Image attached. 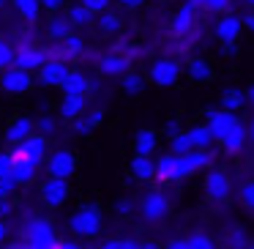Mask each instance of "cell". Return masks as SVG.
I'll use <instances>...</instances> for the list:
<instances>
[{"instance_id":"cell-1","label":"cell","mask_w":254,"mask_h":249,"mask_svg":"<svg viewBox=\"0 0 254 249\" xmlns=\"http://www.w3.org/2000/svg\"><path fill=\"white\" fill-rule=\"evenodd\" d=\"M104 227V211L99 203H82L68 216V230L79 238H96Z\"/></svg>"},{"instance_id":"cell-2","label":"cell","mask_w":254,"mask_h":249,"mask_svg":"<svg viewBox=\"0 0 254 249\" xmlns=\"http://www.w3.org/2000/svg\"><path fill=\"white\" fill-rule=\"evenodd\" d=\"M22 241L30 244L36 249H58L61 247V238L55 233V225H52L47 216H33L22 225Z\"/></svg>"},{"instance_id":"cell-3","label":"cell","mask_w":254,"mask_h":249,"mask_svg":"<svg viewBox=\"0 0 254 249\" xmlns=\"http://www.w3.org/2000/svg\"><path fill=\"white\" fill-rule=\"evenodd\" d=\"M170 211H172V203L164 189H148L139 200V216H142L145 225H161L170 216Z\"/></svg>"},{"instance_id":"cell-4","label":"cell","mask_w":254,"mask_h":249,"mask_svg":"<svg viewBox=\"0 0 254 249\" xmlns=\"http://www.w3.org/2000/svg\"><path fill=\"white\" fill-rule=\"evenodd\" d=\"M181 74H183L181 61H175V58H170V55H161L150 63L148 83H153L156 88H175V85L181 83Z\"/></svg>"},{"instance_id":"cell-5","label":"cell","mask_w":254,"mask_h":249,"mask_svg":"<svg viewBox=\"0 0 254 249\" xmlns=\"http://www.w3.org/2000/svg\"><path fill=\"white\" fill-rule=\"evenodd\" d=\"M77 154H74L71 148H66V145H61V148H55L50 156H47L44 162V170H47V178H61V181H68V178H74V172H77Z\"/></svg>"},{"instance_id":"cell-6","label":"cell","mask_w":254,"mask_h":249,"mask_svg":"<svg viewBox=\"0 0 254 249\" xmlns=\"http://www.w3.org/2000/svg\"><path fill=\"white\" fill-rule=\"evenodd\" d=\"M202 189H205V197H208L210 203H227V200H230V192H232V181L224 170L210 167V170L205 172Z\"/></svg>"},{"instance_id":"cell-7","label":"cell","mask_w":254,"mask_h":249,"mask_svg":"<svg viewBox=\"0 0 254 249\" xmlns=\"http://www.w3.org/2000/svg\"><path fill=\"white\" fill-rule=\"evenodd\" d=\"M33 83H36L33 74L25 72V69H17V66H11L8 72L0 74V90L8 96H25L33 88Z\"/></svg>"},{"instance_id":"cell-8","label":"cell","mask_w":254,"mask_h":249,"mask_svg":"<svg viewBox=\"0 0 254 249\" xmlns=\"http://www.w3.org/2000/svg\"><path fill=\"white\" fill-rule=\"evenodd\" d=\"M50 61H52L50 52H47L44 47H39V44L17 47V69H25V72H30V74H39Z\"/></svg>"},{"instance_id":"cell-9","label":"cell","mask_w":254,"mask_h":249,"mask_svg":"<svg viewBox=\"0 0 254 249\" xmlns=\"http://www.w3.org/2000/svg\"><path fill=\"white\" fill-rule=\"evenodd\" d=\"M241 33H243V17H238V14H224V17H219V22H216V28H213V36L219 39V44L224 47V50L235 47L238 39H241Z\"/></svg>"},{"instance_id":"cell-10","label":"cell","mask_w":254,"mask_h":249,"mask_svg":"<svg viewBox=\"0 0 254 249\" xmlns=\"http://www.w3.org/2000/svg\"><path fill=\"white\" fill-rule=\"evenodd\" d=\"M205 123L210 126L216 143H221V140H224L227 134L241 123V118H238V112H230V110H224V107H219V110H208V112H205Z\"/></svg>"},{"instance_id":"cell-11","label":"cell","mask_w":254,"mask_h":249,"mask_svg":"<svg viewBox=\"0 0 254 249\" xmlns=\"http://www.w3.org/2000/svg\"><path fill=\"white\" fill-rule=\"evenodd\" d=\"M156 178L161 183H178L183 178H189L186 167H183V156H175V154H161L156 159Z\"/></svg>"},{"instance_id":"cell-12","label":"cell","mask_w":254,"mask_h":249,"mask_svg":"<svg viewBox=\"0 0 254 249\" xmlns=\"http://www.w3.org/2000/svg\"><path fill=\"white\" fill-rule=\"evenodd\" d=\"M33 134H36V121H33V118H30V115H17V118L8 121L3 140H6V145L19 148V145H22L28 137H33Z\"/></svg>"},{"instance_id":"cell-13","label":"cell","mask_w":254,"mask_h":249,"mask_svg":"<svg viewBox=\"0 0 254 249\" xmlns=\"http://www.w3.org/2000/svg\"><path fill=\"white\" fill-rule=\"evenodd\" d=\"M99 72L110 80H123L131 72V58L126 52H107L99 58Z\"/></svg>"},{"instance_id":"cell-14","label":"cell","mask_w":254,"mask_h":249,"mask_svg":"<svg viewBox=\"0 0 254 249\" xmlns=\"http://www.w3.org/2000/svg\"><path fill=\"white\" fill-rule=\"evenodd\" d=\"M19 156H25L28 162H33L36 167H41L47 162V156H50V137H44V134L36 132L33 137H28L19 148H14Z\"/></svg>"},{"instance_id":"cell-15","label":"cell","mask_w":254,"mask_h":249,"mask_svg":"<svg viewBox=\"0 0 254 249\" xmlns=\"http://www.w3.org/2000/svg\"><path fill=\"white\" fill-rule=\"evenodd\" d=\"M39 192H41V203H44L47 208H61V205L68 200L71 189H68V181H61V178H47V181L39 186Z\"/></svg>"},{"instance_id":"cell-16","label":"cell","mask_w":254,"mask_h":249,"mask_svg":"<svg viewBox=\"0 0 254 249\" xmlns=\"http://www.w3.org/2000/svg\"><path fill=\"white\" fill-rule=\"evenodd\" d=\"M186 77L197 85H208L216 80V66L205 55H194L186 61Z\"/></svg>"},{"instance_id":"cell-17","label":"cell","mask_w":254,"mask_h":249,"mask_svg":"<svg viewBox=\"0 0 254 249\" xmlns=\"http://www.w3.org/2000/svg\"><path fill=\"white\" fill-rule=\"evenodd\" d=\"M68 72H71V69H68L66 61H55V58H52V61L36 74V83L44 85V88H61V85L66 83Z\"/></svg>"},{"instance_id":"cell-18","label":"cell","mask_w":254,"mask_h":249,"mask_svg":"<svg viewBox=\"0 0 254 249\" xmlns=\"http://www.w3.org/2000/svg\"><path fill=\"white\" fill-rule=\"evenodd\" d=\"M88 110H90L88 96H63L61 104H58V115H61L63 121H68V123H74L77 118H82Z\"/></svg>"},{"instance_id":"cell-19","label":"cell","mask_w":254,"mask_h":249,"mask_svg":"<svg viewBox=\"0 0 254 249\" xmlns=\"http://www.w3.org/2000/svg\"><path fill=\"white\" fill-rule=\"evenodd\" d=\"M194 25H197V8H191L189 3H181V6L175 8V14H172V33L175 36H189L194 30Z\"/></svg>"},{"instance_id":"cell-20","label":"cell","mask_w":254,"mask_h":249,"mask_svg":"<svg viewBox=\"0 0 254 249\" xmlns=\"http://www.w3.org/2000/svg\"><path fill=\"white\" fill-rule=\"evenodd\" d=\"M61 90H63V96H88L93 90V80L85 72H79V69H71L66 83L61 85Z\"/></svg>"},{"instance_id":"cell-21","label":"cell","mask_w":254,"mask_h":249,"mask_svg":"<svg viewBox=\"0 0 254 249\" xmlns=\"http://www.w3.org/2000/svg\"><path fill=\"white\" fill-rule=\"evenodd\" d=\"M128 172H131V178L134 181H139V183H148V181H153L156 178V159L153 156H137L134 154L131 156V162H128Z\"/></svg>"},{"instance_id":"cell-22","label":"cell","mask_w":254,"mask_h":249,"mask_svg":"<svg viewBox=\"0 0 254 249\" xmlns=\"http://www.w3.org/2000/svg\"><path fill=\"white\" fill-rule=\"evenodd\" d=\"M104 118H107L104 110H99V107H96V110H88L82 118H77V121L71 123V132L77 134V137H88V134H93L96 129L104 123Z\"/></svg>"},{"instance_id":"cell-23","label":"cell","mask_w":254,"mask_h":249,"mask_svg":"<svg viewBox=\"0 0 254 249\" xmlns=\"http://www.w3.org/2000/svg\"><path fill=\"white\" fill-rule=\"evenodd\" d=\"M246 143H249V126L241 121V123H238V126L232 129L230 134H227L224 140H221L219 145L224 148V154H227V156H238L243 148H246Z\"/></svg>"},{"instance_id":"cell-24","label":"cell","mask_w":254,"mask_h":249,"mask_svg":"<svg viewBox=\"0 0 254 249\" xmlns=\"http://www.w3.org/2000/svg\"><path fill=\"white\" fill-rule=\"evenodd\" d=\"M159 148V132L156 129H137L134 134V154L137 156H153Z\"/></svg>"},{"instance_id":"cell-25","label":"cell","mask_w":254,"mask_h":249,"mask_svg":"<svg viewBox=\"0 0 254 249\" xmlns=\"http://www.w3.org/2000/svg\"><path fill=\"white\" fill-rule=\"evenodd\" d=\"M11 175H14V181H17L19 186H30V183L36 181V175H39V167L14 151V172Z\"/></svg>"},{"instance_id":"cell-26","label":"cell","mask_w":254,"mask_h":249,"mask_svg":"<svg viewBox=\"0 0 254 249\" xmlns=\"http://www.w3.org/2000/svg\"><path fill=\"white\" fill-rule=\"evenodd\" d=\"M74 33V25L66 14H52L50 22H47V39L50 41H63Z\"/></svg>"},{"instance_id":"cell-27","label":"cell","mask_w":254,"mask_h":249,"mask_svg":"<svg viewBox=\"0 0 254 249\" xmlns=\"http://www.w3.org/2000/svg\"><path fill=\"white\" fill-rule=\"evenodd\" d=\"M14 11L19 14V19L28 25H36L41 19V14H44V8H41V0H11Z\"/></svg>"},{"instance_id":"cell-28","label":"cell","mask_w":254,"mask_h":249,"mask_svg":"<svg viewBox=\"0 0 254 249\" xmlns=\"http://www.w3.org/2000/svg\"><path fill=\"white\" fill-rule=\"evenodd\" d=\"M186 134H189V140H191L194 151H210V145L216 143V137H213L208 123H194L191 129H186Z\"/></svg>"},{"instance_id":"cell-29","label":"cell","mask_w":254,"mask_h":249,"mask_svg":"<svg viewBox=\"0 0 254 249\" xmlns=\"http://www.w3.org/2000/svg\"><path fill=\"white\" fill-rule=\"evenodd\" d=\"M96 28H99L104 36H121L123 17L115 11V8H110V11H104V14H99V17H96Z\"/></svg>"},{"instance_id":"cell-30","label":"cell","mask_w":254,"mask_h":249,"mask_svg":"<svg viewBox=\"0 0 254 249\" xmlns=\"http://www.w3.org/2000/svg\"><path fill=\"white\" fill-rule=\"evenodd\" d=\"M183 167H186L189 175L205 170V167H213V154L210 151H191V154L183 156Z\"/></svg>"},{"instance_id":"cell-31","label":"cell","mask_w":254,"mask_h":249,"mask_svg":"<svg viewBox=\"0 0 254 249\" xmlns=\"http://www.w3.org/2000/svg\"><path fill=\"white\" fill-rule=\"evenodd\" d=\"M246 101H249V93L243 88H224V90H221V107H224V110H230V112L243 110V107H246Z\"/></svg>"},{"instance_id":"cell-32","label":"cell","mask_w":254,"mask_h":249,"mask_svg":"<svg viewBox=\"0 0 254 249\" xmlns=\"http://www.w3.org/2000/svg\"><path fill=\"white\" fill-rule=\"evenodd\" d=\"M66 17L71 19L74 28H90V25H96V14L88 11L82 3H71V6L66 8Z\"/></svg>"},{"instance_id":"cell-33","label":"cell","mask_w":254,"mask_h":249,"mask_svg":"<svg viewBox=\"0 0 254 249\" xmlns=\"http://www.w3.org/2000/svg\"><path fill=\"white\" fill-rule=\"evenodd\" d=\"M148 88V77L139 72H128L126 77L121 80V90L126 96H142V90Z\"/></svg>"},{"instance_id":"cell-34","label":"cell","mask_w":254,"mask_h":249,"mask_svg":"<svg viewBox=\"0 0 254 249\" xmlns=\"http://www.w3.org/2000/svg\"><path fill=\"white\" fill-rule=\"evenodd\" d=\"M17 66V47H11L6 39H0V74Z\"/></svg>"},{"instance_id":"cell-35","label":"cell","mask_w":254,"mask_h":249,"mask_svg":"<svg viewBox=\"0 0 254 249\" xmlns=\"http://www.w3.org/2000/svg\"><path fill=\"white\" fill-rule=\"evenodd\" d=\"M224 244H227V249H246L252 241H249V233L243 230V227H235V230L227 233Z\"/></svg>"},{"instance_id":"cell-36","label":"cell","mask_w":254,"mask_h":249,"mask_svg":"<svg viewBox=\"0 0 254 249\" xmlns=\"http://www.w3.org/2000/svg\"><path fill=\"white\" fill-rule=\"evenodd\" d=\"M191 151H194V145H191V140H189V134H186V132L170 140V154H175V156H186V154H191Z\"/></svg>"},{"instance_id":"cell-37","label":"cell","mask_w":254,"mask_h":249,"mask_svg":"<svg viewBox=\"0 0 254 249\" xmlns=\"http://www.w3.org/2000/svg\"><path fill=\"white\" fill-rule=\"evenodd\" d=\"M189 247H191V249H219V244L213 241V236L197 230V233H191V236H189Z\"/></svg>"},{"instance_id":"cell-38","label":"cell","mask_w":254,"mask_h":249,"mask_svg":"<svg viewBox=\"0 0 254 249\" xmlns=\"http://www.w3.org/2000/svg\"><path fill=\"white\" fill-rule=\"evenodd\" d=\"M238 197H241V205L243 208H249L254 214V178H249V181L241 183V189H238Z\"/></svg>"},{"instance_id":"cell-39","label":"cell","mask_w":254,"mask_h":249,"mask_svg":"<svg viewBox=\"0 0 254 249\" xmlns=\"http://www.w3.org/2000/svg\"><path fill=\"white\" fill-rule=\"evenodd\" d=\"M101 249H142V244L134 241V238H107Z\"/></svg>"},{"instance_id":"cell-40","label":"cell","mask_w":254,"mask_h":249,"mask_svg":"<svg viewBox=\"0 0 254 249\" xmlns=\"http://www.w3.org/2000/svg\"><path fill=\"white\" fill-rule=\"evenodd\" d=\"M19 192V183L14 181V175H3L0 178V200H11Z\"/></svg>"},{"instance_id":"cell-41","label":"cell","mask_w":254,"mask_h":249,"mask_svg":"<svg viewBox=\"0 0 254 249\" xmlns=\"http://www.w3.org/2000/svg\"><path fill=\"white\" fill-rule=\"evenodd\" d=\"M36 132L44 134V137H50V134H58V121L52 115H41L39 121H36Z\"/></svg>"},{"instance_id":"cell-42","label":"cell","mask_w":254,"mask_h":249,"mask_svg":"<svg viewBox=\"0 0 254 249\" xmlns=\"http://www.w3.org/2000/svg\"><path fill=\"white\" fill-rule=\"evenodd\" d=\"M79 3H82V6L88 8V11H93L96 17H99V14H104V11H110V8H112V0H79Z\"/></svg>"},{"instance_id":"cell-43","label":"cell","mask_w":254,"mask_h":249,"mask_svg":"<svg viewBox=\"0 0 254 249\" xmlns=\"http://www.w3.org/2000/svg\"><path fill=\"white\" fill-rule=\"evenodd\" d=\"M205 8L224 17V14H232V0H208V3H205Z\"/></svg>"},{"instance_id":"cell-44","label":"cell","mask_w":254,"mask_h":249,"mask_svg":"<svg viewBox=\"0 0 254 249\" xmlns=\"http://www.w3.org/2000/svg\"><path fill=\"white\" fill-rule=\"evenodd\" d=\"M164 134H167V137H178V134H183V121H181V118H178V115H172V118H167V121H164Z\"/></svg>"},{"instance_id":"cell-45","label":"cell","mask_w":254,"mask_h":249,"mask_svg":"<svg viewBox=\"0 0 254 249\" xmlns=\"http://www.w3.org/2000/svg\"><path fill=\"white\" fill-rule=\"evenodd\" d=\"M134 208H137V203H134L131 197H121V200H115V214H118V216H131V214H134Z\"/></svg>"},{"instance_id":"cell-46","label":"cell","mask_w":254,"mask_h":249,"mask_svg":"<svg viewBox=\"0 0 254 249\" xmlns=\"http://www.w3.org/2000/svg\"><path fill=\"white\" fill-rule=\"evenodd\" d=\"M14 172V154L8 151H0V178L3 175H11Z\"/></svg>"},{"instance_id":"cell-47","label":"cell","mask_w":254,"mask_h":249,"mask_svg":"<svg viewBox=\"0 0 254 249\" xmlns=\"http://www.w3.org/2000/svg\"><path fill=\"white\" fill-rule=\"evenodd\" d=\"M41 8H44L47 14H58V11H63V8H68V0H41Z\"/></svg>"},{"instance_id":"cell-48","label":"cell","mask_w":254,"mask_h":249,"mask_svg":"<svg viewBox=\"0 0 254 249\" xmlns=\"http://www.w3.org/2000/svg\"><path fill=\"white\" fill-rule=\"evenodd\" d=\"M145 3H148V0H118V6L126 8V11H139Z\"/></svg>"},{"instance_id":"cell-49","label":"cell","mask_w":254,"mask_h":249,"mask_svg":"<svg viewBox=\"0 0 254 249\" xmlns=\"http://www.w3.org/2000/svg\"><path fill=\"white\" fill-rule=\"evenodd\" d=\"M14 214V203L11 200H0V219H8Z\"/></svg>"},{"instance_id":"cell-50","label":"cell","mask_w":254,"mask_h":249,"mask_svg":"<svg viewBox=\"0 0 254 249\" xmlns=\"http://www.w3.org/2000/svg\"><path fill=\"white\" fill-rule=\"evenodd\" d=\"M164 249H191V247H189V238H172Z\"/></svg>"},{"instance_id":"cell-51","label":"cell","mask_w":254,"mask_h":249,"mask_svg":"<svg viewBox=\"0 0 254 249\" xmlns=\"http://www.w3.org/2000/svg\"><path fill=\"white\" fill-rule=\"evenodd\" d=\"M243 28H246V30H249V33H252V36H254V14H252V11H249V14H246V17H243Z\"/></svg>"},{"instance_id":"cell-52","label":"cell","mask_w":254,"mask_h":249,"mask_svg":"<svg viewBox=\"0 0 254 249\" xmlns=\"http://www.w3.org/2000/svg\"><path fill=\"white\" fill-rule=\"evenodd\" d=\"M183 3H189L191 8H197V11H199V8H205V3H208V0H183Z\"/></svg>"},{"instance_id":"cell-53","label":"cell","mask_w":254,"mask_h":249,"mask_svg":"<svg viewBox=\"0 0 254 249\" xmlns=\"http://www.w3.org/2000/svg\"><path fill=\"white\" fill-rule=\"evenodd\" d=\"M8 238V227H6V219H0V241Z\"/></svg>"},{"instance_id":"cell-54","label":"cell","mask_w":254,"mask_h":249,"mask_svg":"<svg viewBox=\"0 0 254 249\" xmlns=\"http://www.w3.org/2000/svg\"><path fill=\"white\" fill-rule=\"evenodd\" d=\"M58 249H82L79 244H74V241H61V247Z\"/></svg>"},{"instance_id":"cell-55","label":"cell","mask_w":254,"mask_h":249,"mask_svg":"<svg viewBox=\"0 0 254 249\" xmlns=\"http://www.w3.org/2000/svg\"><path fill=\"white\" fill-rule=\"evenodd\" d=\"M142 249H161L159 241H142Z\"/></svg>"},{"instance_id":"cell-56","label":"cell","mask_w":254,"mask_h":249,"mask_svg":"<svg viewBox=\"0 0 254 249\" xmlns=\"http://www.w3.org/2000/svg\"><path fill=\"white\" fill-rule=\"evenodd\" d=\"M249 140H252V143H254V115L249 118Z\"/></svg>"},{"instance_id":"cell-57","label":"cell","mask_w":254,"mask_h":249,"mask_svg":"<svg viewBox=\"0 0 254 249\" xmlns=\"http://www.w3.org/2000/svg\"><path fill=\"white\" fill-rule=\"evenodd\" d=\"M11 249H36V247H30V244H25V241H19V244H14Z\"/></svg>"},{"instance_id":"cell-58","label":"cell","mask_w":254,"mask_h":249,"mask_svg":"<svg viewBox=\"0 0 254 249\" xmlns=\"http://www.w3.org/2000/svg\"><path fill=\"white\" fill-rule=\"evenodd\" d=\"M249 101H252V104H254V85H252V88H249Z\"/></svg>"},{"instance_id":"cell-59","label":"cell","mask_w":254,"mask_h":249,"mask_svg":"<svg viewBox=\"0 0 254 249\" xmlns=\"http://www.w3.org/2000/svg\"><path fill=\"white\" fill-rule=\"evenodd\" d=\"M246 3V8H254V0H243Z\"/></svg>"},{"instance_id":"cell-60","label":"cell","mask_w":254,"mask_h":249,"mask_svg":"<svg viewBox=\"0 0 254 249\" xmlns=\"http://www.w3.org/2000/svg\"><path fill=\"white\" fill-rule=\"evenodd\" d=\"M6 3H8V0H0V8H3V6H6Z\"/></svg>"},{"instance_id":"cell-61","label":"cell","mask_w":254,"mask_h":249,"mask_svg":"<svg viewBox=\"0 0 254 249\" xmlns=\"http://www.w3.org/2000/svg\"><path fill=\"white\" fill-rule=\"evenodd\" d=\"M246 249H254V244H249V247H246Z\"/></svg>"}]
</instances>
